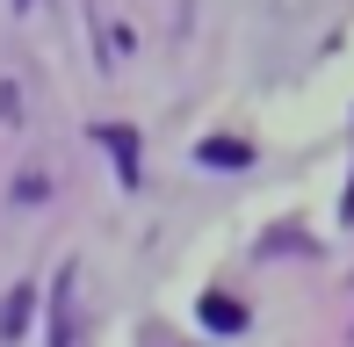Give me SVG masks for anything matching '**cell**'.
Instances as JSON below:
<instances>
[{
    "mask_svg": "<svg viewBox=\"0 0 354 347\" xmlns=\"http://www.w3.org/2000/svg\"><path fill=\"white\" fill-rule=\"evenodd\" d=\"M15 8H29V0H15Z\"/></svg>",
    "mask_w": 354,
    "mask_h": 347,
    "instance_id": "3957f363",
    "label": "cell"
},
{
    "mask_svg": "<svg viewBox=\"0 0 354 347\" xmlns=\"http://www.w3.org/2000/svg\"><path fill=\"white\" fill-rule=\"evenodd\" d=\"M109 145H116V167H123V181H138V152H131V131H109Z\"/></svg>",
    "mask_w": 354,
    "mask_h": 347,
    "instance_id": "6da1fadb",
    "label": "cell"
},
{
    "mask_svg": "<svg viewBox=\"0 0 354 347\" xmlns=\"http://www.w3.org/2000/svg\"><path fill=\"white\" fill-rule=\"evenodd\" d=\"M203 319H210V326H239V311H232V297H210V304H203Z\"/></svg>",
    "mask_w": 354,
    "mask_h": 347,
    "instance_id": "7a4b0ae2",
    "label": "cell"
}]
</instances>
